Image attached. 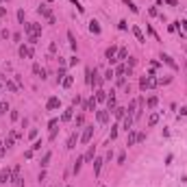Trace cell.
Segmentation results:
<instances>
[{
  "instance_id": "6da1fadb",
  "label": "cell",
  "mask_w": 187,
  "mask_h": 187,
  "mask_svg": "<svg viewBox=\"0 0 187 187\" xmlns=\"http://www.w3.org/2000/svg\"><path fill=\"white\" fill-rule=\"evenodd\" d=\"M152 87H157V78L154 76H141L139 78V89L141 92H146V89H152Z\"/></svg>"
},
{
  "instance_id": "7a4b0ae2",
  "label": "cell",
  "mask_w": 187,
  "mask_h": 187,
  "mask_svg": "<svg viewBox=\"0 0 187 187\" xmlns=\"http://www.w3.org/2000/svg\"><path fill=\"white\" fill-rule=\"evenodd\" d=\"M115 57H118V46H109L107 50H104V59H107V61H109L111 65H113V63L118 61Z\"/></svg>"
},
{
  "instance_id": "3957f363",
  "label": "cell",
  "mask_w": 187,
  "mask_h": 187,
  "mask_svg": "<svg viewBox=\"0 0 187 187\" xmlns=\"http://www.w3.org/2000/svg\"><path fill=\"white\" fill-rule=\"evenodd\" d=\"M24 31H26V35H42V26L39 24H33V22H26L24 24Z\"/></svg>"
},
{
  "instance_id": "277c9868",
  "label": "cell",
  "mask_w": 187,
  "mask_h": 187,
  "mask_svg": "<svg viewBox=\"0 0 187 187\" xmlns=\"http://www.w3.org/2000/svg\"><path fill=\"white\" fill-rule=\"evenodd\" d=\"M94 137V126H85V131H83V135H81V144H89Z\"/></svg>"
},
{
  "instance_id": "5b68a950",
  "label": "cell",
  "mask_w": 187,
  "mask_h": 187,
  "mask_svg": "<svg viewBox=\"0 0 187 187\" xmlns=\"http://www.w3.org/2000/svg\"><path fill=\"white\" fill-rule=\"evenodd\" d=\"M59 107H61V100H59L57 96L48 98V102H46V109H48V111H54V109H59Z\"/></svg>"
},
{
  "instance_id": "8992f818",
  "label": "cell",
  "mask_w": 187,
  "mask_h": 187,
  "mask_svg": "<svg viewBox=\"0 0 187 187\" xmlns=\"http://www.w3.org/2000/svg\"><path fill=\"white\" fill-rule=\"evenodd\" d=\"M78 139H81V137H78V133H72V135L68 137V141H65V148H68V150H74Z\"/></svg>"
},
{
  "instance_id": "52a82bcc",
  "label": "cell",
  "mask_w": 187,
  "mask_h": 187,
  "mask_svg": "<svg viewBox=\"0 0 187 187\" xmlns=\"http://www.w3.org/2000/svg\"><path fill=\"white\" fill-rule=\"evenodd\" d=\"M161 59H163V63H165L168 68H172V70H179V63H176V61H174L170 54H165V52H163V54H161Z\"/></svg>"
},
{
  "instance_id": "ba28073f",
  "label": "cell",
  "mask_w": 187,
  "mask_h": 187,
  "mask_svg": "<svg viewBox=\"0 0 187 187\" xmlns=\"http://www.w3.org/2000/svg\"><path fill=\"white\" fill-rule=\"evenodd\" d=\"M102 81H104V78H102V76L98 74V70L94 68V72H92V87H98V89H100V85H102Z\"/></svg>"
},
{
  "instance_id": "9c48e42d",
  "label": "cell",
  "mask_w": 187,
  "mask_h": 187,
  "mask_svg": "<svg viewBox=\"0 0 187 187\" xmlns=\"http://www.w3.org/2000/svg\"><path fill=\"white\" fill-rule=\"evenodd\" d=\"M83 163H85V154L76 157V161H74V168H72V172H74V174H78V172H81V168H83Z\"/></svg>"
},
{
  "instance_id": "30bf717a",
  "label": "cell",
  "mask_w": 187,
  "mask_h": 187,
  "mask_svg": "<svg viewBox=\"0 0 187 187\" xmlns=\"http://www.w3.org/2000/svg\"><path fill=\"white\" fill-rule=\"evenodd\" d=\"M37 13H39L42 18H48V20L52 18V11H50V7H48V4H42V7L37 9Z\"/></svg>"
},
{
  "instance_id": "8fae6325",
  "label": "cell",
  "mask_w": 187,
  "mask_h": 187,
  "mask_svg": "<svg viewBox=\"0 0 187 187\" xmlns=\"http://www.w3.org/2000/svg\"><path fill=\"white\" fill-rule=\"evenodd\" d=\"M96 120L100 124H107L109 122V111H96Z\"/></svg>"
},
{
  "instance_id": "7c38bea8",
  "label": "cell",
  "mask_w": 187,
  "mask_h": 187,
  "mask_svg": "<svg viewBox=\"0 0 187 187\" xmlns=\"http://www.w3.org/2000/svg\"><path fill=\"white\" fill-rule=\"evenodd\" d=\"M18 52H20V57H22V59H31V57H33V50H31L28 46H20Z\"/></svg>"
},
{
  "instance_id": "4fadbf2b",
  "label": "cell",
  "mask_w": 187,
  "mask_h": 187,
  "mask_svg": "<svg viewBox=\"0 0 187 187\" xmlns=\"http://www.w3.org/2000/svg\"><path fill=\"white\" fill-rule=\"evenodd\" d=\"M137 144V131L135 129H131L129 131V139H126V146H135Z\"/></svg>"
},
{
  "instance_id": "5bb4252c",
  "label": "cell",
  "mask_w": 187,
  "mask_h": 187,
  "mask_svg": "<svg viewBox=\"0 0 187 187\" xmlns=\"http://www.w3.org/2000/svg\"><path fill=\"white\" fill-rule=\"evenodd\" d=\"M72 118H74V107H68V109L63 111V115H61V120H63V122H70Z\"/></svg>"
},
{
  "instance_id": "9a60e30c",
  "label": "cell",
  "mask_w": 187,
  "mask_h": 187,
  "mask_svg": "<svg viewBox=\"0 0 187 187\" xmlns=\"http://www.w3.org/2000/svg\"><path fill=\"white\" fill-rule=\"evenodd\" d=\"M33 72H35V74L42 78V81L46 78V70H44V68H39V63H33Z\"/></svg>"
},
{
  "instance_id": "2e32d148",
  "label": "cell",
  "mask_w": 187,
  "mask_h": 187,
  "mask_svg": "<svg viewBox=\"0 0 187 187\" xmlns=\"http://www.w3.org/2000/svg\"><path fill=\"white\" fill-rule=\"evenodd\" d=\"M9 181H11V170L4 168V170L0 172V183H9Z\"/></svg>"
},
{
  "instance_id": "e0dca14e",
  "label": "cell",
  "mask_w": 187,
  "mask_h": 187,
  "mask_svg": "<svg viewBox=\"0 0 187 187\" xmlns=\"http://www.w3.org/2000/svg\"><path fill=\"white\" fill-rule=\"evenodd\" d=\"M107 111H115V94L111 92V96L107 98Z\"/></svg>"
},
{
  "instance_id": "ac0fdd59",
  "label": "cell",
  "mask_w": 187,
  "mask_h": 187,
  "mask_svg": "<svg viewBox=\"0 0 187 187\" xmlns=\"http://www.w3.org/2000/svg\"><path fill=\"white\" fill-rule=\"evenodd\" d=\"M133 35L137 37V42H139V44H144V42H146V37H144V33H141L139 26H133Z\"/></svg>"
},
{
  "instance_id": "d6986e66",
  "label": "cell",
  "mask_w": 187,
  "mask_h": 187,
  "mask_svg": "<svg viewBox=\"0 0 187 187\" xmlns=\"http://www.w3.org/2000/svg\"><path fill=\"white\" fill-rule=\"evenodd\" d=\"M96 107H98V102H96V98H89V100L85 102V111H96Z\"/></svg>"
},
{
  "instance_id": "ffe728a7",
  "label": "cell",
  "mask_w": 187,
  "mask_h": 187,
  "mask_svg": "<svg viewBox=\"0 0 187 187\" xmlns=\"http://www.w3.org/2000/svg\"><path fill=\"white\" fill-rule=\"evenodd\" d=\"M113 115H115L118 120H124V115H126V109H124V107H115V111H113Z\"/></svg>"
},
{
  "instance_id": "44dd1931",
  "label": "cell",
  "mask_w": 187,
  "mask_h": 187,
  "mask_svg": "<svg viewBox=\"0 0 187 187\" xmlns=\"http://www.w3.org/2000/svg\"><path fill=\"white\" fill-rule=\"evenodd\" d=\"M100 168H102V159L96 157V159H94V174H96V176L100 174Z\"/></svg>"
},
{
  "instance_id": "7402d4cb",
  "label": "cell",
  "mask_w": 187,
  "mask_h": 187,
  "mask_svg": "<svg viewBox=\"0 0 187 187\" xmlns=\"http://www.w3.org/2000/svg\"><path fill=\"white\" fill-rule=\"evenodd\" d=\"M107 98H109L107 92H102V89H98V92H96V102H107Z\"/></svg>"
},
{
  "instance_id": "603a6c76",
  "label": "cell",
  "mask_w": 187,
  "mask_h": 187,
  "mask_svg": "<svg viewBox=\"0 0 187 187\" xmlns=\"http://www.w3.org/2000/svg\"><path fill=\"white\" fill-rule=\"evenodd\" d=\"M89 31H92L94 35H100V24H98L96 20H92V22H89Z\"/></svg>"
},
{
  "instance_id": "cb8c5ba5",
  "label": "cell",
  "mask_w": 187,
  "mask_h": 187,
  "mask_svg": "<svg viewBox=\"0 0 187 187\" xmlns=\"http://www.w3.org/2000/svg\"><path fill=\"white\" fill-rule=\"evenodd\" d=\"M126 111H129V115H135V113H137V100H131Z\"/></svg>"
},
{
  "instance_id": "d4e9b609",
  "label": "cell",
  "mask_w": 187,
  "mask_h": 187,
  "mask_svg": "<svg viewBox=\"0 0 187 187\" xmlns=\"http://www.w3.org/2000/svg\"><path fill=\"white\" fill-rule=\"evenodd\" d=\"M133 129V115H124V131Z\"/></svg>"
},
{
  "instance_id": "484cf974",
  "label": "cell",
  "mask_w": 187,
  "mask_h": 187,
  "mask_svg": "<svg viewBox=\"0 0 187 187\" xmlns=\"http://www.w3.org/2000/svg\"><path fill=\"white\" fill-rule=\"evenodd\" d=\"M50 159H52V152H50V150H48L46 154H44V157H42V161H39V163H42V168H46L48 163H50Z\"/></svg>"
},
{
  "instance_id": "4316f807",
  "label": "cell",
  "mask_w": 187,
  "mask_h": 187,
  "mask_svg": "<svg viewBox=\"0 0 187 187\" xmlns=\"http://www.w3.org/2000/svg\"><path fill=\"white\" fill-rule=\"evenodd\" d=\"M126 57H129V50H126V48H120V50H118V57H115V59H118V61H124Z\"/></svg>"
},
{
  "instance_id": "83f0119b",
  "label": "cell",
  "mask_w": 187,
  "mask_h": 187,
  "mask_svg": "<svg viewBox=\"0 0 187 187\" xmlns=\"http://www.w3.org/2000/svg\"><path fill=\"white\" fill-rule=\"evenodd\" d=\"M72 83H74V76H70V74H68V76L61 81V85H63L65 89H68V87H72Z\"/></svg>"
},
{
  "instance_id": "f1b7e54d",
  "label": "cell",
  "mask_w": 187,
  "mask_h": 187,
  "mask_svg": "<svg viewBox=\"0 0 187 187\" xmlns=\"http://www.w3.org/2000/svg\"><path fill=\"white\" fill-rule=\"evenodd\" d=\"M157 102H159V100H157V96H150V98L146 100V107H148V109H154V107H157Z\"/></svg>"
},
{
  "instance_id": "f546056e",
  "label": "cell",
  "mask_w": 187,
  "mask_h": 187,
  "mask_svg": "<svg viewBox=\"0 0 187 187\" xmlns=\"http://www.w3.org/2000/svg\"><path fill=\"white\" fill-rule=\"evenodd\" d=\"M68 39H70V48L76 52V37H74V33H72V31L68 33Z\"/></svg>"
},
{
  "instance_id": "4dcf8cb0",
  "label": "cell",
  "mask_w": 187,
  "mask_h": 187,
  "mask_svg": "<svg viewBox=\"0 0 187 187\" xmlns=\"http://www.w3.org/2000/svg\"><path fill=\"white\" fill-rule=\"evenodd\" d=\"M13 141H15V135H13V133H9V135H7V139H4V146H7V148H11V146H13Z\"/></svg>"
},
{
  "instance_id": "1f68e13d",
  "label": "cell",
  "mask_w": 187,
  "mask_h": 187,
  "mask_svg": "<svg viewBox=\"0 0 187 187\" xmlns=\"http://www.w3.org/2000/svg\"><path fill=\"white\" fill-rule=\"evenodd\" d=\"M157 122H159V113H152V115L148 118V126H154Z\"/></svg>"
},
{
  "instance_id": "d6a6232c",
  "label": "cell",
  "mask_w": 187,
  "mask_h": 187,
  "mask_svg": "<svg viewBox=\"0 0 187 187\" xmlns=\"http://www.w3.org/2000/svg\"><path fill=\"white\" fill-rule=\"evenodd\" d=\"M94 152H96V150H94V146H89V148H87V152H85V161H94Z\"/></svg>"
},
{
  "instance_id": "836d02e7",
  "label": "cell",
  "mask_w": 187,
  "mask_h": 187,
  "mask_svg": "<svg viewBox=\"0 0 187 187\" xmlns=\"http://www.w3.org/2000/svg\"><path fill=\"white\" fill-rule=\"evenodd\" d=\"M124 4H126V7H129V9H131L133 13H139V9L135 7V2H133V0H124Z\"/></svg>"
},
{
  "instance_id": "e575fe53",
  "label": "cell",
  "mask_w": 187,
  "mask_h": 187,
  "mask_svg": "<svg viewBox=\"0 0 187 187\" xmlns=\"http://www.w3.org/2000/svg\"><path fill=\"white\" fill-rule=\"evenodd\" d=\"M124 72H126V65H124V63H120V65L115 68V74H118V76H124Z\"/></svg>"
},
{
  "instance_id": "d590c367",
  "label": "cell",
  "mask_w": 187,
  "mask_h": 187,
  "mask_svg": "<svg viewBox=\"0 0 187 187\" xmlns=\"http://www.w3.org/2000/svg\"><path fill=\"white\" fill-rule=\"evenodd\" d=\"M85 83L92 87V68H87V70H85Z\"/></svg>"
},
{
  "instance_id": "8d00e7d4",
  "label": "cell",
  "mask_w": 187,
  "mask_h": 187,
  "mask_svg": "<svg viewBox=\"0 0 187 187\" xmlns=\"http://www.w3.org/2000/svg\"><path fill=\"white\" fill-rule=\"evenodd\" d=\"M113 76H115V70H111V68H109V70L104 72V76H102V78H104V81H111Z\"/></svg>"
},
{
  "instance_id": "74e56055",
  "label": "cell",
  "mask_w": 187,
  "mask_h": 187,
  "mask_svg": "<svg viewBox=\"0 0 187 187\" xmlns=\"http://www.w3.org/2000/svg\"><path fill=\"white\" fill-rule=\"evenodd\" d=\"M172 81V76H163V78H157V85H168Z\"/></svg>"
},
{
  "instance_id": "f35d334b",
  "label": "cell",
  "mask_w": 187,
  "mask_h": 187,
  "mask_svg": "<svg viewBox=\"0 0 187 187\" xmlns=\"http://www.w3.org/2000/svg\"><path fill=\"white\" fill-rule=\"evenodd\" d=\"M7 89H9V92H18V83H13V81H7Z\"/></svg>"
},
{
  "instance_id": "ab89813d",
  "label": "cell",
  "mask_w": 187,
  "mask_h": 187,
  "mask_svg": "<svg viewBox=\"0 0 187 187\" xmlns=\"http://www.w3.org/2000/svg\"><path fill=\"white\" fill-rule=\"evenodd\" d=\"M159 4H170V7H179V0H159Z\"/></svg>"
},
{
  "instance_id": "60d3db41",
  "label": "cell",
  "mask_w": 187,
  "mask_h": 187,
  "mask_svg": "<svg viewBox=\"0 0 187 187\" xmlns=\"http://www.w3.org/2000/svg\"><path fill=\"white\" fill-rule=\"evenodd\" d=\"M37 42H39V35H28V44L31 46H35Z\"/></svg>"
},
{
  "instance_id": "b9f144b4",
  "label": "cell",
  "mask_w": 187,
  "mask_h": 187,
  "mask_svg": "<svg viewBox=\"0 0 187 187\" xmlns=\"http://www.w3.org/2000/svg\"><path fill=\"white\" fill-rule=\"evenodd\" d=\"M115 83H118V87H126V78H124V76H118Z\"/></svg>"
},
{
  "instance_id": "7bdbcfd3",
  "label": "cell",
  "mask_w": 187,
  "mask_h": 187,
  "mask_svg": "<svg viewBox=\"0 0 187 187\" xmlns=\"http://www.w3.org/2000/svg\"><path fill=\"white\" fill-rule=\"evenodd\" d=\"M7 111H9V104H7V102H0V113L7 115Z\"/></svg>"
},
{
  "instance_id": "ee69618b",
  "label": "cell",
  "mask_w": 187,
  "mask_h": 187,
  "mask_svg": "<svg viewBox=\"0 0 187 187\" xmlns=\"http://www.w3.org/2000/svg\"><path fill=\"white\" fill-rule=\"evenodd\" d=\"M18 22L24 24V11H22V9H18Z\"/></svg>"
},
{
  "instance_id": "f6af8a7d",
  "label": "cell",
  "mask_w": 187,
  "mask_h": 187,
  "mask_svg": "<svg viewBox=\"0 0 187 187\" xmlns=\"http://www.w3.org/2000/svg\"><path fill=\"white\" fill-rule=\"evenodd\" d=\"M118 28H120V31H126V28H129V24H126L124 20H120V22H118Z\"/></svg>"
},
{
  "instance_id": "bcb514c9",
  "label": "cell",
  "mask_w": 187,
  "mask_h": 187,
  "mask_svg": "<svg viewBox=\"0 0 187 187\" xmlns=\"http://www.w3.org/2000/svg\"><path fill=\"white\" fill-rule=\"evenodd\" d=\"M135 65H137V59L135 57H129V65L126 68H135Z\"/></svg>"
},
{
  "instance_id": "7dc6e473",
  "label": "cell",
  "mask_w": 187,
  "mask_h": 187,
  "mask_svg": "<svg viewBox=\"0 0 187 187\" xmlns=\"http://www.w3.org/2000/svg\"><path fill=\"white\" fill-rule=\"evenodd\" d=\"M81 102H83V98H81V96H74V100H72V107H78Z\"/></svg>"
},
{
  "instance_id": "c3c4849f",
  "label": "cell",
  "mask_w": 187,
  "mask_h": 187,
  "mask_svg": "<svg viewBox=\"0 0 187 187\" xmlns=\"http://www.w3.org/2000/svg\"><path fill=\"white\" fill-rule=\"evenodd\" d=\"M83 122H85V115H83V113H78V115H76V126H81Z\"/></svg>"
},
{
  "instance_id": "681fc988",
  "label": "cell",
  "mask_w": 187,
  "mask_h": 187,
  "mask_svg": "<svg viewBox=\"0 0 187 187\" xmlns=\"http://www.w3.org/2000/svg\"><path fill=\"white\" fill-rule=\"evenodd\" d=\"M118 137V126H111V135H109V139H115Z\"/></svg>"
},
{
  "instance_id": "f907efd6",
  "label": "cell",
  "mask_w": 187,
  "mask_h": 187,
  "mask_svg": "<svg viewBox=\"0 0 187 187\" xmlns=\"http://www.w3.org/2000/svg\"><path fill=\"white\" fill-rule=\"evenodd\" d=\"M57 124H59V120H57V118H52V120H50V122H48V129H54V126H57Z\"/></svg>"
},
{
  "instance_id": "816d5d0a",
  "label": "cell",
  "mask_w": 187,
  "mask_h": 187,
  "mask_svg": "<svg viewBox=\"0 0 187 187\" xmlns=\"http://www.w3.org/2000/svg\"><path fill=\"white\" fill-rule=\"evenodd\" d=\"M48 50H50V54H54V52H57V44H54V42H50V46H48Z\"/></svg>"
},
{
  "instance_id": "f5cc1de1",
  "label": "cell",
  "mask_w": 187,
  "mask_h": 187,
  "mask_svg": "<svg viewBox=\"0 0 187 187\" xmlns=\"http://www.w3.org/2000/svg\"><path fill=\"white\" fill-rule=\"evenodd\" d=\"M28 137L35 139V137H37V129H31V131H28Z\"/></svg>"
},
{
  "instance_id": "db71d44e",
  "label": "cell",
  "mask_w": 187,
  "mask_h": 187,
  "mask_svg": "<svg viewBox=\"0 0 187 187\" xmlns=\"http://www.w3.org/2000/svg\"><path fill=\"white\" fill-rule=\"evenodd\" d=\"M124 161H126V154L120 152V154H118V163H124Z\"/></svg>"
},
{
  "instance_id": "11a10c76",
  "label": "cell",
  "mask_w": 187,
  "mask_h": 187,
  "mask_svg": "<svg viewBox=\"0 0 187 187\" xmlns=\"http://www.w3.org/2000/svg\"><path fill=\"white\" fill-rule=\"evenodd\" d=\"M44 179H46V170H44V168H42V172H39V176H37V181H39V183H42V181H44Z\"/></svg>"
},
{
  "instance_id": "9f6ffc18",
  "label": "cell",
  "mask_w": 187,
  "mask_h": 187,
  "mask_svg": "<svg viewBox=\"0 0 187 187\" xmlns=\"http://www.w3.org/2000/svg\"><path fill=\"white\" fill-rule=\"evenodd\" d=\"M148 13H150V15H159V11H157V7H150V9H148Z\"/></svg>"
},
{
  "instance_id": "6f0895ef",
  "label": "cell",
  "mask_w": 187,
  "mask_h": 187,
  "mask_svg": "<svg viewBox=\"0 0 187 187\" xmlns=\"http://www.w3.org/2000/svg\"><path fill=\"white\" fill-rule=\"evenodd\" d=\"M33 154H35V150H33V148H31V150H26V152H24V157H26V159H31V157H33Z\"/></svg>"
},
{
  "instance_id": "680465c9",
  "label": "cell",
  "mask_w": 187,
  "mask_h": 187,
  "mask_svg": "<svg viewBox=\"0 0 187 187\" xmlns=\"http://www.w3.org/2000/svg\"><path fill=\"white\" fill-rule=\"evenodd\" d=\"M148 33H150V35H152V37H154V39H159V35H157V33H154V31H152V26H148Z\"/></svg>"
},
{
  "instance_id": "91938a15",
  "label": "cell",
  "mask_w": 187,
  "mask_h": 187,
  "mask_svg": "<svg viewBox=\"0 0 187 187\" xmlns=\"http://www.w3.org/2000/svg\"><path fill=\"white\" fill-rule=\"evenodd\" d=\"M33 150H42V141H35L33 144Z\"/></svg>"
},
{
  "instance_id": "94428289",
  "label": "cell",
  "mask_w": 187,
  "mask_h": 187,
  "mask_svg": "<svg viewBox=\"0 0 187 187\" xmlns=\"http://www.w3.org/2000/svg\"><path fill=\"white\" fill-rule=\"evenodd\" d=\"M4 15H7V9H2V7H0V18H4Z\"/></svg>"
},
{
  "instance_id": "6125c7cd",
  "label": "cell",
  "mask_w": 187,
  "mask_h": 187,
  "mask_svg": "<svg viewBox=\"0 0 187 187\" xmlns=\"http://www.w3.org/2000/svg\"><path fill=\"white\" fill-rule=\"evenodd\" d=\"M181 26H183V28L187 31V20H183V22H181Z\"/></svg>"
},
{
  "instance_id": "be15d7a7",
  "label": "cell",
  "mask_w": 187,
  "mask_h": 187,
  "mask_svg": "<svg viewBox=\"0 0 187 187\" xmlns=\"http://www.w3.org/2000/svg\"><path fill=\"white\" fill-rule=\"evenodd\" d=\"M0 2H9V0H0Z\"/></svg>"
},
{
  "instance_id": "e7e4bbea",
  "label": "cell",
  "mask_w": 187,
  "mask_h": 187,
  "mask_svg": "<svg viewBox=\"0 0 187 187\" xmlns=\"http://www.w3.org/2000/svg\"><path fill=\"white\" fill-rule=\"evenodd\" d=\"M185 70H187V65H185Z\"/></svg>"
},
{
  "instance_id": "03108f58",
  "label": "cell",
  "mask_w": 187,
  "mask_h": 187,
  "mask_svg": "<svg viewBox=\"0 0 187 187\" xmlns=\"http://www.w3.org/2000/svg\"><path fill=\"white\" fill-rule=\"evenodd\" d=\"M68 187H72V185H68Z\"/></svg>"
}]
</instances>
